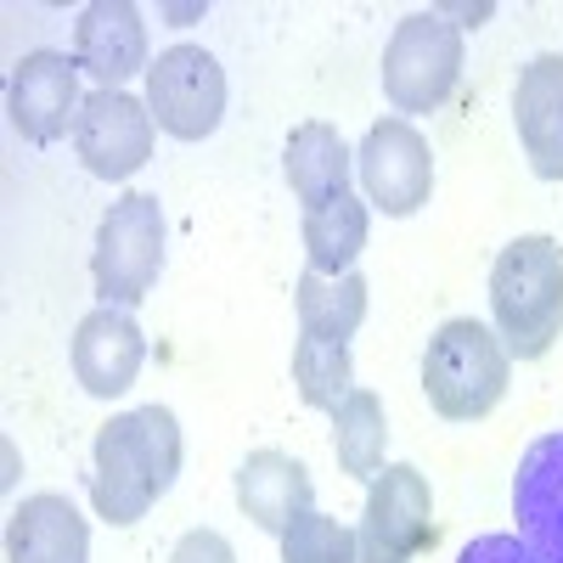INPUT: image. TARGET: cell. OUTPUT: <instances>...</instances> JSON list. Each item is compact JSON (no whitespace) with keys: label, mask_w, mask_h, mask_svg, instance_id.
I'll list each match as a JSON object with an SVG mask.
<instances>
[{"label":"cell","mask_w":563,"mask_h":563,"mask_svg":"<svg viewBox=\"0 0 563 563\" xmlns=\"http://www.w3.org/2000/svg\"><path fill=\"white\" fill-rule=\"evenodd\" d=\"M180 422L169 406H135L97 429L90 445V501L108 525H141L180 474Z\"/></svg>","instance_id":"cell-1"},{"label":"cell","mask_w":563,"mask_h":563,"mask_svg":"<svg viewBox=\"0 0 563 563\" xmlns=\"http://www.w3.org/2000/svg\"><path fill=\"white\" fill-rule=\"evenodd\" d=\"M490 316L512 361H541L563 339V243L547 231L512 238L490 265Z\"/></svg>","instance_id":"cell-2"},{"label":"cell","mask_w":563,"mask_h":563,"mask_svg":"<svg viewBox=\"0 0 563 563\" xmlns=\"http://www.w3.org/2000/svg\"><path fill=\"white\" fill-rule=\"evenodd\" d=\"M507 372L512 355L501 350L496 327L456 316L429 339V355H422V395L445 422H479L501 406L507 395Z\"/></svg>","instance_id":"cell-3"},{"label":"cell","mask_w":563,"mask_h":563,"mask_svg":"<svg viewBox=\"0 0 563 563\" xmlns=\"http://www.w3.org/2000/svg\"><path fill=\"white\" fill-rule=\"evenodd\" d=\"M462 79V29L451 12H411L384 45V97L395 113H440Z\"/></svg>","instance_id":"cell-4"},{"label":"cell","mask_w":563,"mask_h":563,"mask_svg":"<svg viewBox=\"0 0 563 563\" xmlns=\"http://www.w3.org/2000/svg\"><path fill=\"white\" fill-rule=\"evenodd\" d=\"M164 271V209L147 192H124L102 225H97V249H90V282H97L102 305H141L147 288Z\"/></svg>","instance_id":"cell-5"},{"label":"cell","mask_w":563,"mask_h":563,"mask_svg":"<svg viewBox=\"0 0 563 563\" xmlns=\"http://www.w3.org/2000/svg\"><path fill=\"white\" fill-rule=\"evenodd\" d=\"M355 541H361V563H411L429 552L440 541L429 474L411 462H384L378 479L366 485V512Z\"/></svg>","instance_id":"cell-6"},{"label":"cell","mask_w":563,"mask_h":563,"mask_svg":"<svg viewBox=\"0 0 563 563\" xmlns=\"http://www.w3.org/2000/svg\"><path fill=\"white\" fill-rule=\"evenodd\" d=\"M147 113L175 141H203L225 119V68L203 45H169L147 68Z\"/></svg>","instance_id":"cell-7"},{"label":"cell","mask_w":563,"mask_h":563,"mask_svg":"<svg viewBox=\"0 0 563 563\" xmlns=\"http://www.w3.org/2000/svg\"><path fill=\"white\" fill-rule=\"evenodd\" d=\"M355 169H361V192L372 209H384L395 220L417 214L434 198V153L422 130L411 119H378L366 130V141L355 147Z\"/></svg>","instance_id":"cell-8"},{"label":"cell","mask_w":563,"mask_h":563,"mask_svg":"<svg viewBox=\"0 0 563 563\" xmlns=\"http://www.w3.org/2000/svg\"><path fill=\"white\" fill-rule=\"evenodd\" d=\"M153 113L147 97L130 90H90L79 124H74V153L97 180H130L141 164L153 158Z\"/></svg>","instance_id":"cell-9"},{"label":"cell","mask_w":563,"mask_h":563,"mask_svg":"<svg viewBox=\"0 0 563 563\" xmlns=\"http://www.w3.org/2000/svg\"><path fill=\"white\" fill-rule=\"evenodd\" d=\"M79 57L68 52H23L18 68H12V85H7V119L23 141L34 147H52L63 141L74 124H79Z\"/></svg>","instance_id":"cell-10"},{"label":"cell","mask_w":563,"mask_h":563,"mask_svg":"<svg viewBox=\"0 0 563 563\" xmlns=\"http://www.w3.org/2000/svg\"><path fill=\"white\" fill-rule=\"evenodd\" d=\"M141 361H147V339L130 310L119 305H97L79 327H74V378L85 395L113 400L141 378Z\"/></svg>","instance_id":"cell-11"},{"label":"cell","mask_w":563,"mask_h":563,"mask_svg":"<svg viewBox=\"0 0 563 563\" xmlns=\"http://www.w3.org/2000/svg\"><path fill=\"white\" fill-rule=\"evenodd\" d=\"M512 519L536 563H563V434H541L512 474Z\"/></svg>","instance_id":"cell-12"},{"label":"cell","mask_w":563,"mask_h":563,"mask_svg":"<svg viewBox=\"0 0 563 563\" xmlns=\"http://www.w3.org/2000/svg\"><path fill=\"white\" fill-rule=\"evenodd\" d=\"M74 57L97 79V90H124V79L147 74V23L130 0H90L74 23Z\"/></svg>","instance_id":"cell-13"},{"label":"cell","mask_w":563,"mask_h":563,"mask_svg":"<svg viewBox=\"0 0 563 563\" xmlns=\"http://www.w3.org/2000/svg\"><path fill=\"white\" fill-rule=\"evenodd\" d=\"M512 124L519 147L541 180H563V52H541L512 85Z\"/></svg>","instance_id":"cell-14"},{"label":"cell","mask_w":563,"mask_h":563,"mask_svg":"<svg viewBox=\"0 0 563 563\" xmlns=\"http://www.w3.org/2000/svg\"><path fill=\"white\" fill-rule=\"evenodd\" d=\"M7 563H90V525L57 490H34L7 525Z\"/></svg>","instance_id":"cell-15"},{"label":"cell","mask_w":563,"mask_h":563,"mask_svg":"<svg viewBox=\"0 0 563 563\" xmlns=\"http://www.w3.org/2000/svg\"><path fill=\"white\" fill-rule=\"evenodd\" d=\"M310 496H316L310 467L288 451H249L238 467V507L265 536H282L294 519H305Z\"/></svg>","instance_id":"cell-16"},{"label":"cell","mask_w":563,"mask_h":563,"mask_svg":"<svg viewBox=\"0 0 563 563\" xmlns=\"http://www.w3.org/2000/svg\"><path fill=\"white\" fill-rule=\"evenodd\" d=\"M350 169H355V153L344 147V135L333 124H299L288 135V147H282V175H288L294 186V198L305 209H321V203H333L350 192Z\"/></svg>","instance_id":"cell-17"},{"label":"cell","mask_w":563,"mask_h":563,"mask_svg":"<svg viewBox=\"0 0 563 563\" xmlns=\"http://www.w3.org/2000/svg\"><path fill=\"white\" fill-rule=\"evenodd\" d=\"M366 276L350 271V276H321V271H305L299 288H294V310H299V333L305 339H333V344H350L355 327L366 321Z\"/></svg>","instance_id":"cell-18"},{"label":"cell","mask_w":563,"mask_h":563,"mask_svg":"<svg viewBox=\"0 0 563 563\" xmlns=\"http://www.w3.org/2000/svg\"><path fill=\"white\" fill-rule=\"evenodd\" d=\"M366 198L344 192L321 209H305V260L321 276H350L366 249Z\"/></svg>","instance_id":"cell-19"},{"label":"cell","mask_w":563,"mask_h":563,"mask_svg":"<svg viewBox=\"0 0 563 563\" xmlns=\"http://www.w3.org/2000/svg\"><path fill=\"white\" fill-rule=\"evenodd\" d=\"M384 445H389V417L384 400L372 389H350L344 406L333 411V456H339V474L350 479H378L384 467Z\"/></svg>","instance_id":"cell-20"},{"label":"cell","mask_w":563,"mask_h":563,"mask_svg":"<svg viewBox=\"0 0 563 563\" xmlns=\"http://www.w3.org/2000/svg\"><path fill=\"white\" fill-rule=\"evenodd\" d=\"M294 384H299V400L316 406V411H339L344 395L355 389V361H350V344H333V339H305L294 344Z\"/></svg>","instance_id":"cell-21"},{"label":"cell","mask_w":563,"mask_h":563,"mask_svg":"<svg viewBox=\"0 0 563 563\" xmlns=\"http://www.w3.org/2000/svg\"><path fill=\"white\" fill-rule=\"evenodd\" d=\"M282 563H361V541L350 525L327 519V512H305L282 530Z\"/></svg>","instance_id":"cell-22"},{"label":"cell","mask_w":563,"mask_h":563,"mask_svg":"<svg viewBox=\"0 0 563 563\" xmlns=\"http://www.w3.org/2000/svg\"><path fill=\"white\" fill-rule=\"evenodd\" d=\"M169 563H238V552H231V541L220 530H186L175 541Z\"/></svg>","instance_id":"cell-23"},{"label":"cell","mask_w":563,"mask_h":563,"mask_svg":"<svg viewBox=\"0 0 563 563\" xmlns=\"http://www.w3.org/2000/svg\"><path fill=\"white\" fill-rule=\"evenodd\" d=\"M456 563H536L530 547L519 536H479V541H467Z\"/></svg>","instance_id":"cell-24"}]
</instances>
